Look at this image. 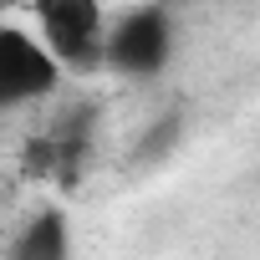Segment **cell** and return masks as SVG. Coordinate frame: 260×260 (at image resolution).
<instances>
[{"label": "cell", "mask_w": 260, "mask_h": 260, "mask_svg": "<svg viewBox=\"0 0 260 260\" xmlns=\"http://www.w3.org/2000/svg\"><path fill=\"white\" fill-rule=\"evenodd\" d=\"M174 56V21L164 6H133L112 21L107 36V67L122 77H158Z\"/></svg>", "instance_id": "3"}, {"label": "cell", "mask_w": 260, "mask_h": 260, "mask_svg": "<svg viewBox=\"0 0 260 260\" xmlns=\"http://www.w3.org/2000/svg\"><path fill=\"white\" fill-rule=\"evenodd\" d=\"M67 67L26 26H0V107H31L61 92Z\"/></svg>", "instance_id": "2"}, {"label": "cell", "mask_w": 260, "mask_h": 260, "mask_svg": "<svg viewBox=\"0 0 260 260\" xmlns=\"http://www.w3.org/2000/svg\"><path fill=\"white\" fill-rule=\"evenodd\" d=\"M67 250H72V240H67V219H61L56 209H41L26 230H16L6 260H67Z\"/></svg>", "instance_id": "4"}, {"label": "cell", "mask_w": 260, "mask_h": 260, "mask_svg": "<svg viewBox=\"0 0 260 260\" xmlns=\"http://www.w3.org/2000/svg\"><path fill=\"white\" fill-rule=\"evenodd\" d=\"M36 36L51 46V56L67 72H97L107 67V6L102 0H31Z\"/></svg>", "instance_id": "1"}]
</instances>
